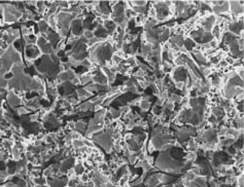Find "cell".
Instances as JSON below:
<instances>
[{
	"label": "cell",
	"mask_w": 244,
	"mask_h": 187,
	"mask_svg": "<svg viewBox=\"0 0 244 187\" xmlns=\"http://www.w3.org/2000/svg\"><path fill=\"white\" fill-rule=\"evenodd\" d=\"M24 53H25V58L31 62L41 57V52L36 44H27L24 48Z\"/></svg>",
	"instance_id": "cell-1"
},
{
	"label": "cell",
	"mask_w": 244,
	"mask_h": 187,
	"mask_svg": "<svg viewBox=\"0 0 244 187\" xmlns=\"http://www.w3.org/2000/svg\"><path fill=\"white\" fill-rule=\"evenodd\" d=\"M6 102H7V105H9V107L12 109H17L23 104L22 98L13 89H9V92H7Z\"/></svg>",
	"instance_id": "cell-2"
},
{
	"label": "cell",
	"mask_w": 244,
	"mask_h": 187,
	"mask_svg": "<svg viewBox=\"0 0 244 187\" xmlns=\"http://www.w3.org/2000/svg\"><path fill=\"white\" fill-rule=\"evenodd\" d=\"M71 27V32L72 35L76 36V37H80L84 33V28H83V20L81 19H74L70 24Z\"/></svg>",
	"instance_id": "cell-3"
},
{
	"label": "cell",
	"mask_w": 244,
	"mask_h": 187,
	"mask_svg": "<svg viewBox=\"0 0 244 187\" xmlns=\"http://www.w3.org/2000/svg\"><path fill=\"white\" fill-rule=\"evenodd\" d=\"M37 26H38V30L40 32V35L43 36V37H45L47 31L50 30V26H49V24H47V22L43 21V20H39V21L37 22Z\"/></svg>",
	"instance_id": "cell-4"
},
{
	"label": "cell",
	"mask_w": 244,
	"mask_h": 187,
	"mask_svg": "<svg viewBox=\"0 0 244 187\" xmlns=\"http://www.w3.org/2000/svg\"><path fill=\"white\" fill-rule=\"evenodd\" d=\"M109 114L111 115L112 119H117L122 116V111L121 108H110L109 109Z\"/></svg>",
	"instance_id": "cell-5"
},
{
	"label": "cell",
	"mask_w": 244,
	"mask_h": 187,
	"mask_svg": "<svg viewBox=\"0 0 244 187\" xmlns=\"http://www.w3.org/2000/svg\"><path fill=\"white\" fill-rule=\"evenodd\" d=\"M81 36H83L84 39L90 40V39H92L95 35H94V32H93V31H90V30H86V31H84L83 35H81Z\"/></svg>",
	"instance_id": "cell-6"
}]
</instances>
